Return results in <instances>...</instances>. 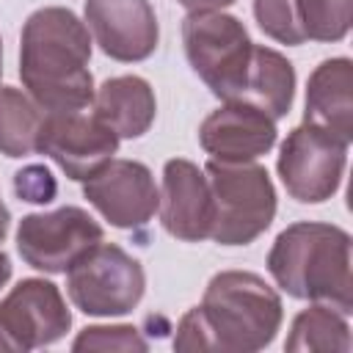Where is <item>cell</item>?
Here are the masks:
<instances>
[{
  "instance_id": "obj_1",
  "label": "cell",
  "mask_w": 353,
  "mask_h": 353,
  "mask_svg": "<svg viewBox=\"0 0 353 353\" xmlns=\"http://www.w3.org/2000/svg\"><path fill=\"white\" fill-rule=\"evenodd\" d=\"M284 320L279 292L251 270H221L207 281L199 306L176 325V350L256 353L268 347Z\"/></svg>"
},
{
  "instance_id": "obj_2",
  "label": "cell",
  "mask_w": 353,
  "mask_h": 353,
  "mask_svg": "<svg viewBox=\"0 0 353 353\" xmlns=\"http://www.w3.org/2000/svg\"><path fill=\"white\" fill-rule=\"evenodd\" d=\"M88 63L91 36L72 8L44 6L25 19L19 36V77L41 110H85L97 91Z\"/></svg>"
},
{
  "instance_id": "obj_3",
  "label": "cell",
  "mask_w": 353,
  "mask_h": 353,
  "mask_svg": "<svg viewBox=\"0 0 353 353\" xmlns=\"http://www.w3.org/2000/svg\"><path fill=\"white\" fill-rule=\"evenodd\" d=\"M350 234L336 223L298 221L276 234L268 251V270L290 298L350 314Z\"/></svg>"
},
{
  "instance_id": "obj_4",
  "label": "cell",
  "mask_w": 353,
  "mask_h": 353,
  "mask_svg": "<svg viewBox=\"0 0 353 353\" xmlns=\"http://www.w3.org/2000/svg\"><path fill=\"white\" fill-rule=\"evenodd\" d=\"M204 174L215 201V223L210 240L221 245L254 243L276 218V188L268 168L256 160H207Z\"/></svg>"
},
{
  "instance_id": "obj_5",
  "label": "cell",
  "mask_w": 353,
  "mask_h": 353,
  "mask_svg": "<svg viewBox=\"0 0 353 353\" xmlns=\"http://www.w3.org/2000/svg\"><path fill=\"white\" fill-rule=\"evenodd\" d=\"M182 44L190 69L218 99L232 102L243 97L256 44L237 17L223 11H190L182 19Z\"/></svg>"
},
{
  "instance_id": "obj_6",
  "label": "cell",
  "mask_w": 353,
  "mask_h": 353,
  "mask_svg": "<svg viewBox=\"0 0 353 353\" xmlns=\"http://www.w3.org/2000/svg\"><path fill=\"white\" fill-rule=\"evenodd\" d=\"M143 290V265L116 243L99 240L66 270L69 301L88 317H121L141 303Z\"/></svg>"
},
{
  "instance_id": "obj_7",
  "label": "cell",
  "mask_w": 353,
  "mask_h": 353,
  "mask_svg": "<svg viewBox=\"0 0 353 353\" xmlns=\"http://www.w3.org/2000/svg\"><path fill=\"white\" fill-rule=\"evenodd\" d=\"M347 146V141L312 121L292 127L276 160V171L287 193L301 204L328 201L342 185Z\"/></svg>"
},
{
  "instance_id": "obj_8",
  "label": "cell",
  "mask_w": 353,
  "mask_h": 353,
  "mask_svg": "<svg viewBox=\"0 0 353 353\" xmlns=\"http://www.w3.org/2000/svg\"><path fill=\"white\" fill-rule=\"evenodd\" d=\"M102 226L83 207L66 204L50 212H30L17 226V251L25 265L41 273H66L91 245Z\"/></svg>"
},
{
  "instance_id": "obj_9",
  "label": "cell",
  "mask_w": 353,
  "mask_h": 353,
  "mask_svg": "<svg viewBox=\"0 0 353 353\" xmlns=\"http://www.w3.org/2000/svg\"><path fill=\"white\" fill-rule=\"evenodd\" d=\"M72 328V312L47 279H22L0 301V353H28L52 345Z\"/></svg>"
},
{
  "instance_id": "obj_10",
  "label": "cell",
  "mask_w": 353,
  "mask_h": 353,
  "mask_svg": "<svg viewBox=\"0 0 353 353\" xmlns=\"http://www.w3.org/2000/svg\"><path fill=\"white\" fill-rule=\"evenodd\" d=\"M119 135L94 113L58 110L47 113L36 138V152L47 154L69 179L85 182L119 152Z\"/></svg>"
},
{
  "instance_id": "obj_11",
  "label": "cell",
  "mask_w": 353,
  "mask_h": 353,
  "mask_svg": "<svg viewBox=\"0 0 353 353\" xmlns=\"http://www.w3.org/2000/svg\"><path fill=\"white\" fill-rule=\"evenodd\" d=\"M83 196L116 229H141L160 207V190L149 165L124 157H113L91 174L83 182Z\"/></svg>"
},
{
  "instance_id": "obj_12",
  "label": "cell",
  "mask_w": 353,
  "mask_h": 353,
  "mask_svg": "<svg viewBox=\"0 0 353 353\" xmlns=\"http://www.w3.org/2000/svg\"><path fill=\"white\" fill-rule=\"evenodd\" d=\"M160 221L163 229L182 243H201L212 234L215 201L204 168L185 157L163 165L160 185Z\"/></svg>"
},
{
  "instance_id": "obj_13",
  "label": "cell",
  "mask_w": 353,
  "mask_h": 353,
  "mask_svg": "<svg viewBox=\"0 0 353 353\" xmlns=\"http://www.w3.org/2000/svg\"><path fill=\"white\" fill-rule=\"evenodd\" d=\"M83 14L94 41L113 61L138 63L157 50L160 28L149 0H85Z\"/></svg>"
},
{
  "instance_id": "obj_14",
  "label": "cell",
  "mask_w": 353,
  "mask_h": 353,
  "mask_svg": "<svg viewBox=\"0 0 353 353\" xmlns=\"http://www.w3.org/2000/svg\"><path fill=\"white\" fill-rule=\"evenodd\" d=\"M276 119L251 102H223L199 127V143L210 160L248 163L268 154L276 146Z\"/></svg>"
},
{
  "instance_id": "obj_15",
  "label": "cell",
  "mask_w": 353,
  "mask_h": 353,
  "mask_svg": "<svg viewBox=\"0 0 353 353\" xmlns=\"http://www.w3.org/2000/svg\"><path fill=\"white\" fill-rule=\"evenodd\" d=\"M303 121H312L342 141H353V61L328 58L309 74Z\"/></svg>"
},
{
  "instance_id": "obj_16",
  "label": "cell",
  "mask_w": 353,
  "mask_h": 353,
  "mask_svg": "<svg viewBox=\"0 0 353 353\" xmlns=\"http://www.w3.org/2000/svg\"><path fill=\"white\" fill-rule=\"evenodd\" d=\"M94 116L102 119L119 138H141L154 124L157 99L152 85L138 74L108 77L94 91Z\"/></svg>"
},
{
  "instance_id": "obj_17",
  "label": "cell",
  "mask_w": 353,
  "mask_h": 353,
  "mask_svg": "<svg viewBox=\"0 0 353 353\" xmlns=\"http://www.w3.org/2000/svg\"><path fill=\"white\" fill-rule=\"evenodd\" d=\"M295 99V66L273 47H254L240 102H251L270 119H284Z\"/></svg>"
},
{
  "instance_id": "obj_18",
  "label": "cell",
  "mask_w": 353,
  "mask_h": 353,
  "mask_svg": "<svg viewBox=\"0 0 353 353\" xmlns=\"http://www.w3.org/2000/svg\"><path fill=\"white\" fill-rule=\"evenodd\" d=\"M284 347L290 353H301V350L347 353L350 350L347 314H342V312H336L325 303H312L309 309L295 314Z\"/></svg>"
},
{
  "instance_id": "obj_19",
  "label": "cell",
  "mask_w": 353,
  "mask_h": 353,
  "mask_svg": "<svg viewBox=\"0 0 353 353\" xmlns=\"http://www.w3.org/2000/svg\"><path fill=\"white\" fill-rule=\"evenodd\" d=\"M44 110L19 88L0 85V154L28 157L36 152V138Z\"/></svg>"
},
{
  "instance_id": "obj_20",
  "label": "cell",
  "mask_w": 353,
  "mask_h": 353,
  "mask_svg": "<svg viewBox=\"0 0 353 353\" xmlns=\"http://www.w3.org/2000/svg\"><path fill=\"white\" fill-rule=\"evenodd\" d=\"M306 41H342L350 30L353 0H295Z\"/></svg>"
},
{
  "instance_id": "obj_21",
  "label": "cell",
  "mask_w": 353,
  "mask_h": 353,
  "mask_svg": "<svg viewBox=\"0 0 353 353\" xmlns=\"http://www.w3.org/2000/svg\"><path fill=\"white\" fill-rule=\"evenodd\" d=\"M254 19L259 30L279 44L298 47L306 41L298 25L295 0H254Z\"/></svg>"
},
{
  "instance_id": "obj_22",
  "label": "cell",
  "mask_w": 353,
  "mask_h": 353,
  "mask_svg": "<svg viewBox=\"0 0 353 353\" xmlns=\"http://www.w3.org/2000/svg\"><path fill=\"white\" fill-rule=\"evenodd\" d=\"M149 342L141 336L135 325H88L83 328L72 350H146Z\"/></svg>"
},
{
  "instance_id": "obj_23",
  "label": "cell",
  "mask_w": 353,
  "mask_h": 353,
  "mask_svg": "<svg viewBox=\"0 0 353 353\" xmlns=\"http://www.w3.org/2000/svg\"><path fill=\"white\" fill-rule=\"evenodd\" d=\"M14 193L19 196V201L50 204L58 193V182L47 165H25L14 174Z\"/></svg>"
},
{
  "instance_id": "obj_24",
  "label": "cell",
  "mask_w": 353,
  "mask_h": 353,
  "mask_svg": "<svg viewBox=\"0 0 353 353\" xmlns=\"http://www.w3.org/2000/svg\"><path fill=\"white\" fill-rule=\"evenodd\" d=\"M176 3L185 6L188 11H223L234 0H176Z\"/></svg>"
},
{
  "instance_id": "obj_25",
  "label": "cell",
  "mask_w": 353,
  "mask_h": 353,
  "mask_svg": "<svg viewBox=\"0 0 353 353\" xmlns=\"http://www.w3.org/2000/svg\"><path fill=\"white\" fill-rule=\"evenodd\" d=\"M11 270H14V265H11L8 254H6V251H0V290H3V287H6V281L11 279Z\"/></svg>"
},
{
  "instance_id": "obj_26",
  "label": "cell",
  "mask_w": 353,
  "mask_h": 353,
  "mask_svg": "<svg viewBox=\"0 0 353 353\" xmlns=\"http://www.w3.org/2000/svg\"><path fill=\"white\" fill-rule=\"evenodd\" d=\"M8 226H11V212H8V207H6L3 199H0V243H3L6 234H8Z\"/></svg>"
},
{
  "instance_id": "obj_27",
  "label": "cell",
  "mask_w": 353,
  "mask_h": 353,
  "mask_svg": "<svg viewBox=\"0 0 353 353\" xmlns=\"http://www.w3.org/2000/svg\"><path fill=\"white\" fill-rule=\"evenodd\" d=\"M0 74H3V41H0Z\"/></svg>"
}]
</instances>
